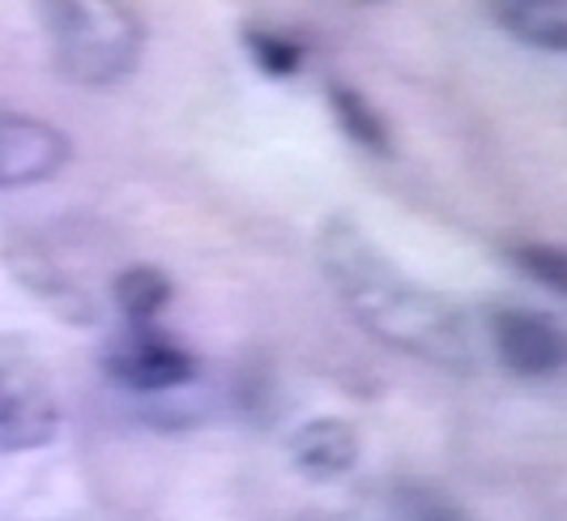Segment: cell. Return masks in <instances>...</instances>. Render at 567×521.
<instances>
[{
    "instance_id": "cell-5",
    "label": "cell",
    "mask_w": 567,
    "mask_h": 521,
    "mask_svg": "<svg viewBox=\"0 0 567 521\" xmlns=\"http://www.w3.org/2000/svg\"><path fill=\"white\" fill-rule=\"evenodd\" d=\"M0 257H4V269L13 274V283L30 290L43 308H52L69 325H90L94 320L90 290L73 278V269L60 260V253H52V244L39 232H22V227L9 232L0 244Z\"/></svg>"
},
{
    "instance_id": "cell-8",
    "label": "cell",
    "mask_w": 567,
    "mask_h": 521,
    "mask_svg": "<svg viewBox=\"0 0 567 521\" xmlns=\"http://www.w3.org/2000/svg\"><path fill=\"white\" fill-rule=\"evenodd\" d=\"M290 458L316 483L341 479L359 462V432H354L350 419H338V415L308 419L299 432L290 436Z\"/></svg>"
},
{
    "instance_id": "cell-7",
    "label": "cell",
    "mask_w": 567,
    "mask_h": 521,
    "mask_svg": "<svg viewBox=\"0 0 567 521\" xmlns=\"http://www.w3.org/2000/svg\"><path fill=\"white\" fill-rule=\"evenodd\" d=\"M73 145L56 124L0 108V188H27L69 163Z\"/></svg>"
},
{
    "instance_id": "cell-2",
    "label": "cell",
    "mask_w": 567,
    "mask_h": 521,
    "mask_svg": "<svg viewBox=\"0 0 567 521\" xmlns=\"http://www.w3.org/2000/svg\"><path fill=\"white\" fill-rule=\"evenodd\" d=\"M39 22L56 69L85 90L115 86L142 64L145 22L133 4L60 0V4H39Z\"/></svg>"
},
{
    "instance_id": "cell-12",
    "label": "cell",
    "mask_w": 567,
    "mask_h": 521,
    "mask_svg": "<svg viewBox=\"0 0 567 521\" xmlns=\"http://www.w3.org/2000/svg\"><path fill=\"white\" fill-rule=\"evenodd\" d=\"M244 48L260 73L269 78H290L303 69V48L295 34H286L282 27H269V22H244Z\"/></svg>"
},
{
    "instance_id": "cell-1",
    "label": "cell",
    "mask_w": 567,
    "mask_h": 521,
    "mask_svg": "<svg viewBox=\"0 0 567 521\" xmlns=\"http://www.w3.org/2000/svg\"><path fill=\"white\" fill-rule=\"evenodd\" d=\"M316 260H320L329 287L338 290L341 308L359 320V329H368L375 343L401 350V355H414L423 364H435L444 372L474 368L465 317L440 290L410 278L359 223H350L341 214L324 218L316 232Z\"/></svg>"
},
{
    "instance_id": "cell-3",
    "label": "cell",
    "mask_w": 567,
    "mask_h": 521,
    "mask_svg": "<svg viewBox=\"0 0 567 521\" xmlns=\"http://www.w3.org/2000/svg\"><path fill=\"white\" fill-rule=\"evenodd\" d=\"M60 432L56 385L18 338H0V453H30Z\"/></svg>"
},
{
    "instance_id": "cell-14",
    "label": "cell",
    "mask_w": 567,
    "mask_h": 521,
    "mask_svg": "<svg viewBox=\"0 0 567 521\" xmlns=\"http://www.w3.org/2000/svg\"><path fill=\"white\" fill-rule=\"evenodd\" d=\"M414 521H470L456 504H449V500H440V496H426L423 504L414 509Z\"/></svg>"
},
{
    "instance_id": "cell-10",
    "label": "cell",
    "mask_w": 567,
    "mask_h": 521,
    "mask_svg": "<svg viewBox=\"0 0 567 521\" xmlns=\"http://www.w3.org/2000/svg\"><path fill=\"white\" fill-rule=\"evenodd\" d=\"M171 278L158 265H124L112 278V304L128 325H154L171 304Z\"/></svg>"
},
{
    "instance_id": "cell-11",
    "label": "cell",
    "mask_w": 567,
    "mask_h": 521,
    "mask_svg": "<svg viewBox=\"0 0 567 521\" xmlns=\"http://www.w3.org/2000/svg\"><path fill=\"white\" fill-rule=\"evenodd\" d=\"M329 108H333V116H338L341 133H346L354 145H363V150L380 154V159L393 150L389 120L371 108V99L363 94V90L346 86V82H333V86H329Z\"/></svg>"
},
{
    "instance_id": "cell-13",
    "label": "cell",
    "mask_w": 567,
    "mask_h": 521,
    "mask_svg": "<svg viewBox=\"0 0 567 521\" xmlns=\"http://www.w3.org/2000/svg\"><path fill=\"white\" fill-rule=\"evenodd\" d=\"M512 265H516L520 274H529L534 283H542L546 290L564 295L567 257L559 244H516V248H512Z\"/></svg>"
},
{
    "instance_id": "cell-4",
    "label": "cell",
    "mask_w": 567,
    "mask_h": 521,
    "mask_svg": "<svg viewBox=\"0 0 567 521\" xmlns=\"http://www.w3.org/2000/svg\"><path fill=\"white\" fill-rule=\"evenodd\" d=\"M103 368L120 389L133 394H167L197 377V355L163 334L158 325H128L103 350Z\"/></svg>"
},
{
    "instance_id": "cell-9",
    "label": "cell",
    "mask_w": 567,
    "mask_h": 521,
    "mask_svg": "<svg viewBox=\"0 0 567 521\" xmlns=\"http://www.w3.org/2000/svg\"><path fill=\"white\" fill-rule=\"evenodd\" d=\"M486 18L508 30L516 43L559 57L567 52V4L564 0H499L486 4Z\"/></svg>"
},
{
    "instance_id": "cell-6",
    "label": "cell",
    "mask_w": 567,
    "mask_h": 521,
    "mask_svg": "<svg viewBox=\"0 0 567 521\" xmlns=\"http://www.w3.org/2000/svg\"><path fill=\"white\" fill-rule=\"evenodd\" d=\"M486 334L495 359L520 380L555 377L567 359L564 325L542 313V308H525V304H504L486 313Z\"/></svg>"
}]
</instances>
